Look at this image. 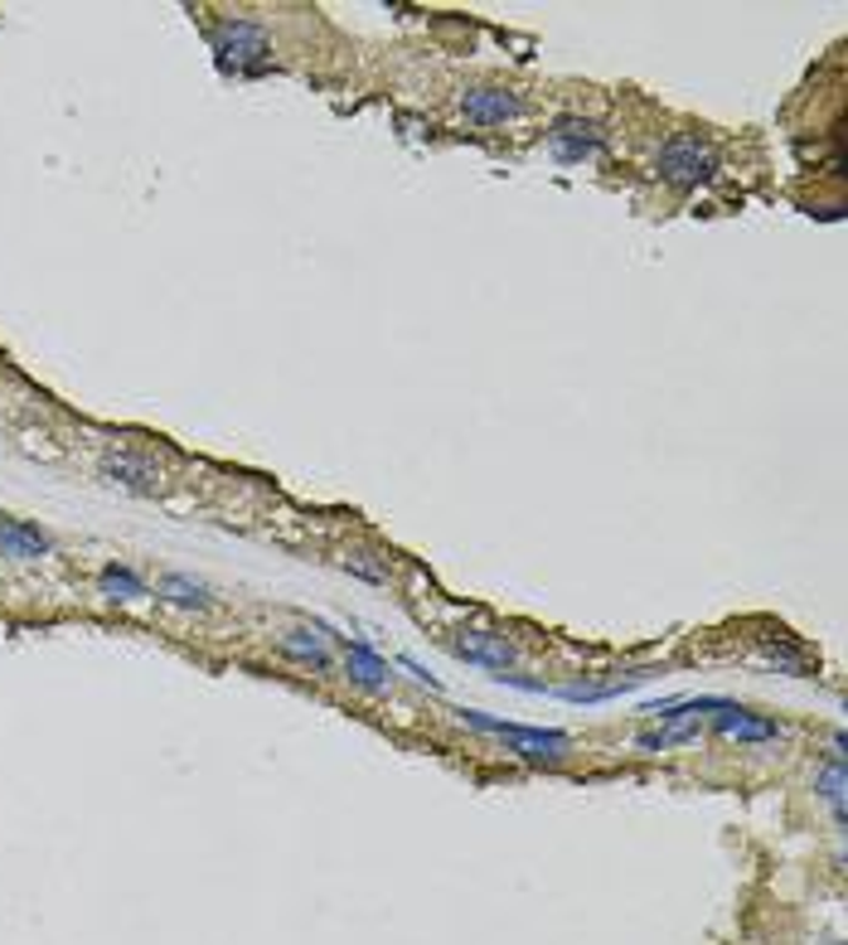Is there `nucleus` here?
Returning <instances> with one entry per match:
<instances>
[{"instance_id": "f257e3e1", "label": "nucleus", "mask_w": 848, "mask_h": 945, "mask_svg": "<svg viewBox=\"0 0 848 945\" xmlns=\"http://www.w3.org/2000/svg\"><path fill=\"white\" fill-rule=\"evenodd\" d=\"M451 718L465 722V728H475V732H490V738H505L514 756L538 761V766H558V761L572 752V738L568 732H558V728H524V722L490 718V713H481V708H457Z\"/></svg>"}, {"instance_id": "f03ea898", "label": "nucleus", "mask_w": 848, "mask_h": 945, "mask_svg": "<svg viewBox=\"0 0 848 945\" xmlns=\"http://www.w3.org/2000/svg\"><path fill=\"white\" fill-rule=\"evenodd\" d=\"M655 175L674 190H704L712 175H718V155L704 137L694 131H674V137L659 141L655 151Z\"/></svg>"}, {"instance_id": "7ed1b4c3", "label": "nucleus", "mask_w": 848, "mask_h": 945, "mask_svg": "<svg viewBox=\"0 0 848 945\" xmlns=\"http://www.w3.org/2000/svg\"><path fill=\"white\" fill-rule=\"evenodd\" d=\"M208 44H214V58L224 73H262L272 58V40L257 20H224L208 34Z\"/></svg>"}, {"instance_id": "20e7f679", "label": "nucleus", "mask_w": 848, "mask_h": 945, "mask_svg": "<svg viewBox=\"0 0 848 945\" xmlns=\"http://www.w3.org/2000/svg\"><path fill=\"white\" fill-rule=\"evenodd\" d=\"M451 655L465 659V665H481L490 674H505V669L519 665V649H514L509 635L485 631V625H461V631L451 635Z\"/></svg>"}, {"instance_id": "39448f33", "label": "nucleus", "mask_w": 848, "mask_h": 945, "mask_svg": "<svg viewBox=\"0 0 848 945\" xmlns=\"http://www.w3.org/2000/svg\"><path fill=\"white\" fill-rule=\"evenodd\" d=\"M330 641H340V649H344V679H350L354 689H364V694H388L393 689V669H388V659L378 655L374 645L350 641V635H330Z\"/></svg>"}, {"instance_id": "423d86ee", "label": "nucleus", "mask_w": 848, "mask_h": 945, "mask_svg": "<svg viewBox=\"0 0 848 945\" xmlns=\"http://www.w3.org/2000/svg\"><path fill=\"white\" fill-rule=\"evenodd\" d=\"M708 718H712V732L737 738V742H752V747L781 738V722L776 718H761V713H752V708L732 704V698H722V708H718V713H708Z\"/></svg>"}, {"instance_id": "0eeeda50", "label": "nucleus", "mask_w": 848, "mask_h": 945, "mask_svg": "<svg viewBox=\"0 0 848 945\" xmlns=\"http://www.w3.org/2000/svg\"><path fill=\"white\" fill-rule=\"evenodd\" d=\"M461 112L475 127H505V121L524 117V97L505 88H465L461 93Z\"/></svg>"}, {"instance_id": "6e6552de", "label": "nucleus", "mask_w": 848, "mask_h": 945, "mask_svg": "<svg viewBox=\"0 0 848 945\" xmlns=\"http://www.w3.org/2000/svg\"><path fill=\"white\" fill-rule=\"evenodd\" d=\"M548 151L558 155V161H592V155L601 151V131L592 127L587 117H558L552 121V131H548Z\"/></svg>"}, {"instance_id": "1a4fd4ad", "label": "nucleus", "mask_w": 848, "mask_h": 945, "mask_svg": "<svg viewBox=\"0 0 848 945\" xmlns=\"http://www.w3.org/2000/svg\"><path fill=\"white\" fill-rule=\"evenodd\" d=\"M277 649L287 659H297V665H305V669H335V655H330V631L325 625H301V631H287L277 641Z\"/></svg>"}, {"instance_id": "9d476101", "label": "nucleus", "mask_w": 848, "mask_h": 945, "mask_svg": "<svg viewBox=\"0 0 848 945\" xmlns=\"http://www.w3.org/2000/svg\"><path fill=\"white\" fill-rule=\"evenodd\" d=\"M645 679H655V669H635V674H625V679H607V684H558V689H548V694L568 698V704H607V698L631 694L635 684H645Z\"/></svg>"}, {"instance_id": "9b49d317", "label": "nucleus", "mask_w": 848, "mask_h": 945, "mask_svg": "<svg viewBox=\"0 0 848 945\" xmlns=\"http://www.w3.org/2000/svg\"><path fill=\"white\" fill-rule=\"evenodd\" d=\"M49 554V538L34 529V524H20V519H0V558H15V562H34Z\"/></svg>"}, {"instance_id": "f8f14e48", "label": "nucleus", "mask_w": 848, "mask_h": 945, "mask_svg": "<svg viewBox=\"0 0 848 945\" xmlns=\"http://www.w3.org/2000/svg\"><path fill=\"white\" fill-rule=\"evenodd\" d=\"M161 597L175 601V606H184V611H208V606H214L208 587L194 582V577H184V572H165L161 577Z\"/></svg>"}, {"instance_id": "ddd939ff", "label": "nucleus", "mask_w": 848, "mask_h": 945, "mask_svg": "<svg viewBox=\"0 0 848 945\" xmlns=\"http://www.w3.org/2000/svg\"><path fill=\"white\" fill-rule=\"evenodd\" d=\"M815 795L834 809V825L844 829V756H829L815 776Z\"/></svg>"}, {"instance_id": "4468645a", "label": "nucleus", "mask_w": 848, "mask_h": 945, "mask_svg": "<svg viewBox=\"0 0 848 945\" xmlns=\"http://www.w3.org/2000/svg\"><path fill=\"white\" fill-rule=\"evenodd\" d=\"M103 471L112 475L117 485L141 490V495H151V490H155V471H151L146 461H137V457H107V461H103Z\"/></svg>"}, {"instance_id": "2eb2a0df", "label": "nucleus", "mask_w": 848, "mask_h": 945, "mask_svg": "<svg viewBox=\"0 0 848 945\" xmlns=\"http://www.w3.org/2000/svg\"><path fill=\"white\" fill-rule=\"evenodd\" d=\"M97 582H103V592L112 597V601H137V597H146V582L137 572H127V568H103V577H97Z\"/></svg>"}, {"instance_id": "dca6fc26", "label": "nucleus", "mask_w": 848, "mask_h": 945, "mask_svg": "<svg viewBox=\"0 0 848 945\" xmlns=\"http://www.w3.org/2000/svg\"><path fill=\"white\" fill-rule=\"evenodd\" d=\"M766 659H771V665H781V669H791L795 679H805V674H809V665L801 659V649H795V645H785L781 635H776V641H766Z\"/></svg>"}, {"instance_id": "f3484780", "label": "nucleus", "mask_w": 848, "mask_h": 945, "mask_svg": "<svg viewBox=\"0 0 848 945\" xmlns=\"http://www.w3.org/2000/svg\"><path fill=\"white\" fill-rule=\"evenodd\" d=\"M344 572L364 577V582H374V587H384V582H388V568H378V562H368V554H350V558H344Z\"/></svg>"}, {"instance_id": "a211bd4d", "label": "nucleus", "mask_w": 848, "mask_h": 945, "mask_svg": "<svg viewBox=\"0 0 848 945\" xmlns=\"http://www.w3.org/2000/svg\"><path fill=\"white\" fill-rule=\"evenodd\" d=\"M402 669H412V674H417V684H427V689H437V694H441V679H437L432 669H422V665H417L412 655H402Z\"/></svg>"}]
</instances>
